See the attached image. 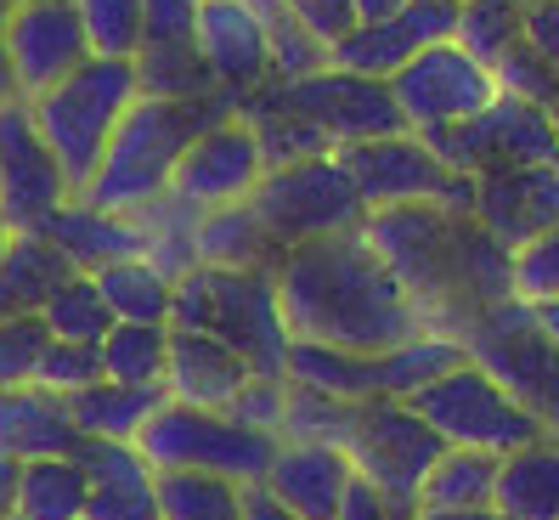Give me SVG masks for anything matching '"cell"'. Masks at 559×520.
I'll use <instances>...</instances> for the list:
<instances>
[{
    "label": "cell",
    "instance_id": "obj_1",
    "mask_svg": "<svg viewBox=\"0 0 559 520\" xmlns=\"http://www.w3.org/2000/svg\"><path fill=\"white\" fill-rule=\"evenodd\" d=\"M361 238L379 249V260L407 288L424 334L457 340L491 306L514 300V255L475 215H457L441 204L379 210L361 221Z\"/></svg>",
    "mask_w": 559,
    "mask_h": 520
},
{
    "label": "cell",
    "instance_id": "obj_2",
    "mask_svg": "<svg viewBox=\"0 0 559 520\" xmlns=\"http://www.w3.org/2000/svg\"><path fill=\"white\" fill-rule=\"evenodd\" d=\"M277 306L288 340L384 356L424 334L418 306L361 233L317 238L277 260Z\"/></svg>",
    "mask_w": 559,
    "mask_h": 520
},
{
    "label": "cell",
    "instance_id": "obj_3",
    "mask_svg": "<svg viewBox=\"0 0 559 520\" xmlns=\"http://www.w3.org/2000/svg\"><path fill=\"white\" fill-rule=\"evenodd\" d=\"M238 114H243V103L226 91L204 96V103H153V96H142L124 114V125L114 130L103 165H96V176L85 187V204L108 210V215H136V210L158 204L176 181L181 153L204 130H215L221 119H238Z\"/></svg>",
    "mask_w": 559,
    "mask_h": 520
},
{
    "label": "cell",
    "instance_id": "obj_4",
    "mask_svg": "<svg viewBox=\"0 0 559 520\" xmlns=\"http://www.w3.org/2000/svg\"><path fill=\"white\" fill-rule=\"evenodd\" d=\"M170 329L210 334L221 345H233L249 374L283 379L288 363V322L277 306V272H187L176 283V311Z\"/></svg>",
    "mask_w": 559,
    "mask_h": 520
},
{
    "label": "cell",
    "instance_id": "obj_5",
    "mask_svg": "<svg viewBox=\"0 0 559 520\" xmlns=\"http://www.w3.org/2000/svg\"><path fill=\"white\" fill-rule=\"evenodd\" d=\"M136 103H142L136 62H108V57H91L80 74H69L57 91L28 103V114H35L40 137H46L51 158L62 165V181H69L74 199H85L114 130L124 125V114Z\"/></svg>",
    "mask_w": 559,
    "mask_h": 520
},
{
    "label": "cell",
    "instance_id": "obj_6",
    "mask_svg": "<svg viewBox=\"0 0 559 520\" xmlns=\"http://www.w3.org/2000/svg\"><path fill=\"white\" fill-rule=\"evenodd\" d=\"M136 447L158 475H221L233 486H260L272 475L283 441L238 425L233 413H199V407L164 402L136 436Z\"/></svg>",
    "mask_w": 559,
    "mask_h": 520
},
{
    "label": "cell",
    "instance_id": "obj_7",
    "mask_svg": "<svg viewBox=\"0 0 559 520\" xmlns=\"http://www.w3.org/2000/svg\"><path fill=\"white\" fill-rule=\"evenodd\" d=\"M243 108L260 114H283V119H300L311 137H322L334 153L361 147V142H384V137H402V114H396V96H390L384 80H361L345 69H317L306 80H272L266 91H254Z\"/></svg>",
    "mask_w": 559,
    "mask_h": 520
},
{
    "label": "cell",
    "instance_id": "obj_8",
    "mask_svg": "<svg viewBox=\"0 0 559 520\" xmlns=\"http://www.w3.org/2000/svg\"><path fill=\"white\" fill-rule=\"evenodd\" d=\"M407 407H413L447 447H464V452H491V459H509V452H525V447L548 441V430L537 425V418L525 413L486 368H475V363L452 368V374L436 379L430 390H418Z\"/></svg>",
    "mask_w": 559,
    "mask_h": 520
},
{
    "label": "cell",
    "instance_id": "obj_9",
    "mask_svg": "<svg viewBox=\"0 0 559 520\" xmlns=\"http://www.w3.org/2000/svg\"><path fill=\"white\" fill-rule=\"evenodd\" d=\"M249 204L266 221V233L283 255L317 238L361 233V221H368V204H361L350 170L340 165V153L306 158V165H288V170H266Z\"/></svg>",
    "mask_w": 559,
    "mask_h": 520
},
{
    "label": "cell",
    "instance_id": "obj_10",
    "mask_svg": "<svg viewBox=\"0 0 559 520\" xmlns=\"http://www.w3.org/2000/svg\"><path fill=\"white\" fill-rule=\"evenodd\" d=\"M457 340H464V356L475 368H486L548 436H559V351L543 340L532 306L525 300L491 306Z\"/></svg>",
    "mask_w": 559,
    "mask_h": 520
},
{
    "label": "cell",
    "instance_id": "obj_11",
    "mask_svg": "<svg viewBox=\"0 0 559 520\" xmlns=\"http://www.w3.org/2000/svg\"><path fill=\"white\" fill-rule=\"evenodd\" d=\"M340 165L350 170L368 215L413 210V204H441V210H457V215H475V176H457L452 165H441V153L424 137H413V130L384 137V142L345 147Z\"/></svg>",
    "mask_w": 559,
    "mask_h": 520
},
{
    "label": "cell",
    "instance_id": "obj_12",
    "mask_svg": "<svg viewBox=\"0 0 559 520\" xmlns=\"http://www.w3.org/2000/svg\"><path fill=\"white\" fill-rule=\"evenodd\" d=\"M447 452V441L424 425V418L407 407V402H361L356 407V430H350V447H345V459L350 470L379 486V493L396 504L402 520L418 515V486L424 475H430V464Z\"/></svg>",
    "mask_w": 559,
    "mask_h": 520
},
{
    "label": "cell",
    "instance_id": "obj_13",
    "mask_svg": "<svg viewBox=\"0 0 559 520\" xmlns=\"http://www.w3.org/2000/svg\"><path fill=\"white\" fill-rule=\"evenodd\" d=\"M390 96H396V114L413 137H436V130H457V125L480 119L503 96V85L480 57H469L457 40H447V46L418 51L390 80Z\"/></svg>",
    "mask_w": 559,
    "mask_h": 520
},
{
    "label": "cell",
    "instance_id": "obj_14",
    "mask_svg": "<svg viewBox=\"0 0 559 520\" xmlns=\"http://www.w3.org/2000/svg\"><path fill=\"white\" fill-rule=\"evenodd\" d=\"M424 142L457 176H480L498 165H559V119L537 103H520V96H498L480 119L457 130H436Z\"/></svg>",
    "mask_w": 559,
    "mask_h": 520
},
{
    "label": "cell",
    "instance_id": "obj_15",
    "mask_svg": "<svg viewBox=\"0 0 559 520\" xmlns=\"http://www.w3.org/2000/svg\"><path fill=\"white\" fill-rule=\"evenodd\" d=\"M74 204L62 165L51 158L46 137L28 103H7L0 108V215L12 221V233H40V226Z\"/></svg>",
    "mask_w": 559,
    "mask_h": 520
},
{
    "label": "cell",
    "instance_id": "obj_16",
    "mask_svg": "<svg viewBox=\"0 0 559 520\" xmlns=\"http://www.w3.org/2000/svg\"><path fill=\"white\" fill-rule=\"evenodd\" d=\"M260 181H266V153H260L254 125L238 114V119H221L215 130H204V137L181 153L170 192L199 215H210V210H226V204H249Z\"/></svg>",
    "mask_w": 559,
    "mask_h": 520
},
{
    "label": "cell",
    "instance_id": "obj_17",
    "mask_svg": "<svg viewBox=\"0 0 559 520\" xmlns=\"http://www.w3.org/2000/svg\"><path fill=\"white\" fill-rule=\"evenodd\" d=\"M7 57H12L17 103H35V96L57 91L69 74H80L91 62V46H85L74 0L12 7V17H7Z\"/></svg>",
    "mask_w": 559,
    "mask_h": 520
},
{
    "label": "cell",
    "instance_id": "obj_18",
    "mask_svg": "<svg viewBox=\"0 0 559 520\" xmlns=\"http://www.w3.org/2000/svg\"><path fill=\"white\" fill-rule=\"evenodd\" d=\"M475 221L509 255L559 226V165H498L475 176Z\"/></svg>",
    "mask_w": 559,
    "mask_h": 520
},
{
    "label": "cell",
    "instance_id": "obj_19",
    "mask_svg": "<svg viewBox=\"0 0 559 520\" xmlns=\"http://www.w3.org/2000/svg\"><path fill=\"white\" fill-rule=\"evenodd\" d=\"M199 57L226 96L249 103L254 91L272 85V40L260 28L249 0H204L199 12Z\"/></svg>",
    "mask_w": 559,
    "mask_h": 520
},
{
    "label": "cell",
    "instance_id": "obj_20",
    "mask_svg": "<svg viewBox=\"0 0 559 520\" xmlns=\"http://www.w3.org/2000/svg\"><path fill=\"white\" fill-rule=\"evenodd\" d=\"M249 379L254 374L233 345L192 334V329H170V374H164V397L170 402L199 407V413H233Z\"/></svg>",
    "mask_w": 559,
    "mask_h": 520
},
{
    "label": "cell",
    "instance_id": "obj_21",
    "mask_svg": "<svg viewBox=\"0 0 559 520\" xmlns=\"http://www.w3.org/2000/svg\"><path fill=\"white\" fill-rule=\"evenodd\" d=\"M74 459L91 481L85 520H158V470L136 441H80Z\"/></svg>",
    "mask_w": 559,
    "mask_h": 520
},
{
    "label": "cell",
    "instance_id": "obj_22",
    "mask_svg": "<svg viewBox=\"0 0 559 520\" xmlns=\"http://www.w3.org/2000/svg\"><path fill=\"white\" fill-rule=\"evenodd\" d=\"M80 425L62 397L40 385L0 390V459L12 464H40V459H74L80 452Z\"/></svg>",
    "mask_w": 559,
    "mask_h": 520
},
{
    "label": "cell",
    "instance_id": "obj_23",
    "mask_svg": "<svg viewBox=\"0 0 559 520\" xmlns=\"http://www.w3.org/2000/svg\"><path fill=\"white\" fill-rule=\"evenodd\" d=\"M350 459L334 447H300V441H283L277 459H272V475L260 481L266 493L300 520H340V504L350 493Z\"/></svg>",
    "mask_w": 559,
    "mask_h": 520
},
{
    "label": "cell",
    "instance_id": "obj_24",
    "mask_svg": "<svg viewBox=\"0 0 559 520\" xmlns=\"http://www.w3.org/2000/svg\"><path fill=\"white\" fill-rule=\"evenodd\" d=\"M40 238H46L62 260H69L80 277H96L103 267H114V260H136V255H142L136 221H130V215H108V210H96V204H85V199L62 204V210L40 226Z\"/></svg>",
    "mask_w": 559,
    "mask_h": 520
},
{
    "label": "cell",
    "instance_id": "obj_25",
    "mask_svg": "<svg viewBox=\"0 0 559 520\" xmlns=\"http://www.w3.org/2000/svg\"><path fill=\"white\" fill-rule=\"evenodd\" d=\"M283 249L272 244L254 204H226L199 215V267L210 272H277Z\"/></svg>",
    "mask_w": 559,
    "mask_h": 520
},
{
    "label": "cell",
    "instance_id": "obj_26",
    "mask_svg": "<svg viewBox=\"0 0 559 520\" xmlns=\"http://www.w3.org/2000/svg\"><path fill=\"white\" fill-rule=\"evenodd\" d=\"M74 277V267L62 260L40 233H17L12 249L0 255V322L12 317H40L46 300Z\"/></svg>",
    "mask_w": 559,
    "mask_h": 520
},
{
    "label": "cell",
    "instance_id": "obj_27",
    "mask_svg": "<svg viewBox=\"0 0 559 520\" xmlns=\"http://www.w3.org/2000/svg\"><path fill=\"white\" fill-rule=\"evenodd\" d=\"M283 379L317 390V397H340V402H379V356L361 351H334L317 340H288V363Z\"/></svg>",
    "mask_w": 559,
    "mask_h": 520
},
{
    "label": "cell",
    "instance_id": "obj_28",
    "mask_svg": "<svg viewBox=\"0 0 559 520\" xmlns=\"http://www.w3.org/2000/svg\"><path fill=\"white\" fill-rule=\"evenodd\" d=\"M498 515L509 520H559V436L509 452L498 470Z\"/></svg>",
    "mask_w": 559,
    "mask_h": 520
},
{
    "label": "cell",
    "instance_id": "obj_29",
    "mask_svg": "<svg viewBox=\"0 0 559 520\" xmlns=\"http://www.w3.org/2000/svg\"><path fill=\"white\" fill-rule=\"evenodd\" d=\"M136 238H142V260L158 267L170 283H181L187 272H199V210L181 204L176 192H164L158 204L136 210Z\"/></svg>",
    "mask_w": 559,
    "mask_h": 520
},
{
    "label": "cell",
    "instance_id": "obj_30",
    "mask_svg": "<svg viewBox=\"0 0 559 520\" xmlns=\"http://www.w3.org/2000/svg\"><path fill=\"white\" fill-rule=\"evenodd\" d=\"M164 402H170L164 390H130V385L103 379V385H91L85 397H74L69 413H74L85 441H136Z\"/></svg>",
    "mask_w": 559,
    "mask_h": 520
},
{
    "label": "cell",
    "instance_id": "obj_31",
    "mask_svg": "<svg viewBox=\"0 0 559 520\" xmlns=\"http://www.w3.org/2000/svg\"><path fill=\"white\" fill-rule=\"evenodd\" d=\"M498 470L503 459H491V452L447 447L418 486V509H491L498 504Z\"/></svg>",
    "mask_w": 559,
    "mask_h": 520
},
{
    "label": "cell",
    "instance_id": "obj_32",
    "mask_svg": "<svg viewBox=\"0 0 559 520\" xmlns=\"http://www.w3.org/2000/svg\"><path fill=\"white\" fill-rule=\"evenodd\" d=\"M96 288L114 311V322H153V329H170V311H176V283L164 277L147 260H114V267L96 272Z\"/></svg>",
    "mask_w": 559,
    "mask_h": 520
},
{
    "label": "cell",
    "instance_id": "obj_33",
    "mask_svg": "<svg viewBox=\"0 0 559 520\" xmlns=\"http://www.w3.org/2000/svg\"><path fill=\"white\" fill-rule=\"evenodd\" d=\"M91 481L80 459H40L17 475V520H85Z\"/></svg>",
    "mask_w": 559,
    "mask_h": 520
},
{
    "label": "cell",
    "instance_id": "obj_34",
    "mask_svg": "<svg viewBox=\"0 0 559 520\" xmlns=\"http://www.w3.org/2000/svg\"><path fill=\"white\" fill-rule=\"evenodd\" d=\"M164 374H170V329L114 322V334L103 340V379L130 390H164Z\"/></svg>",
    "mask_w": 559,
    "mask_h": 520
},
{
    "label": "cell",
    "instance_id": "obj_35",
    "mask_svg": "<svg viewBox=\"0 0 559 520\" xmlns=\"http://www.w3.org/2000/svg\"><path fill=\"white\" fill-rule=\"evenodd\" d=\"M136 85L153 103H204L215 96V74L204 69L199 46H142L136 51Z\"/></svg>",
    "mask_w": 559,
    "mask_h": 520
},
{
    "label": "cell",
    "instance_id": "obj_36",
    "mask_svg": "<svg viewBox=\"0 0 559 520\" xmlns=\"http://www.w3.org/2000/svg\"><path fill=\"white\" fill-rule=\"evenodd\" d=\"M356 407H361V402L317 397V390L288 385L277 441H300V447H334V452H345V447H350V430H356Z\"/></svg>",
    "mask_w": 559,
    "mask_h": 520
},
{
    "label": "cell",
    "instance_id": "obj_37",
    "mask_svg": "<svg viewBox=\"0 0 559 520\" xmlns=\"http://www.w3.org/2000/svg\"><path fill=\"white\" fill-rule=\"evenodd\" d=\"M40 322L57 345H103L114 334V311L103 300V288H96V277H80V272L46 300Z\"/></svg>",
    "mask_w": 559,
    "mask_h": 520
},
{
    "label": "cell",
    "instance_id": "obj_38",
    "mask_svg": "<svg viewBox=\"0 0 559 520\" xmlns=\"http://www.w3.org/2000/svg\"><path fill=\"white\" fill-rule=\"evenodd\" d=\"M249 7L272 40V80H306V74L328 69V46L294 17L288 0H249Z\"/></svg>",
    "mask_w": 559,
    "mask_h": 520
},
{
    "label": "cell",
    "instance_id": "obj_39",
    "mask_svg": "<svg viewBox=\"0 0 559 520\" xmlns=\"http://www.w3.org/2000/svg\"><path fill=\"white\" fill-rule=\"evenodd\" d=\"M520 40H525V7L520 0H464V7H457V46L469 57H480L486 69H498Z\"/></svg>",
    "mask_w": 559,
    "mask_h": 520
},
{
    "label": "cell",
    "instance_id": "obj_40",
    "mask_svg": "<svg viewBox=\"0 0 559 520\" xmlns=\"http://www.w3.org/2000/svg\"><path fill=\"white\" fill-rule=\"evenodd\" d=\"M158 520H243V486L221 475H158Z\"/></svg>",
    "mask_w": 559,
    "mask_h": 520
},
{
    "label": "cell",
    "instance_id": "obj_41",
    "mask_svg": "<svg viewBox=\"0 0 559 520\" xmlns=\"http://www.w3.org/2000/svg\"><path fill=\"white\" fill-rule=\"evenodd\" d=\"M91 57L136 62L142 51V0H74Z\"/></svg>",
    "mask_w": 559,
    "mask_h": 520
},
{
    "label": "cell",
    "instance_id": "obj_42",
    "mask_svg": "<svg viewBox=\"0 0 559 520\" xmlns=\"http://www.w3.org/2000/svg\"><path fill=\"white\" fill-rule=\"evenodd\" d=\"M35 385L51 390V397H62V402L85 397L91 385H103V345H57L51 340L46 356H40Z\"/></svg>",
    "mask_w": 559,
    "mask_h": 520
},
{
    "label": "cell",
    "instance_id": "obj_43",
    "mask_svg": "<svg viewBox=\"0 0 559 520\" xmlns=\"http://www.w3.org/2000/svg\"><path fill=\"white\" fill-rule=\"evenodd\" d=\"M46 345H51V334H46L40 317H12V322H0V390L35 385Z\"/></svg>",
    "mask_w": 559,
    "mask_h": 520
},
{
    "label": "cell",
    "instance_id": "obj_44",
    "mask_svg": "<svg viewBox=\"0 0 559 520\" xmlns=\"http://www.w3.org/2000/svg\"><path fill=\"white\" fill-rule=\"evenodd\" d=\"M514 300L525 306L559 300V226H548L537 244L514 249Z\"/></svg>",
    "mask_w": 559,
    "mask_h": 520
},
{
    "label": "cell",
    "instance_id": "obj_45",
    "mask_svg": "<svg viewBox=\"0 0 559 520\" xmlns=\"http://www.w3.org/2000/svg\"><path fill=\"white\" fill-rule=\"evenodd\" d=\"M204 0H142V46H199Z\"/></svg>",
    "mask_w": 559,
    "mask_h": 520
},
{
    "label": "cell",
    "instance_id": "obj_46",
    "mask_svg": "<svg viewBox=\"0 0 559 520\" xmlns=\"http://www.w3.org/2000/svg\"><path fill=\"white\" fill-rule=\"evenodd\" d=\"M283 402H288V379H249V390L238 397V407H233V418L238 425H249V430H266V436H277V425H283Z\"/></svg>",
    "mask_w": 559,
    "mask_h": 520
},
{
    "label": "cell",
    "instance_id": "obj_47",
    "mask_svg": "<svg viewBox=\"0 0 559 520\" xmlns=\"http://www.w3.org/2000/svg\"><path fill=\"white\" fill-rule=\"evenodd\" d=\"M288 7H294V17H300L322 46H334L340 35H350V23H356L350 0H288Z\"/></svg>",
    "mask_w": 559,
    "mask_h": 520
},
{
    "label": "cell",
    "instance_id": "obj_48",
    "mask_svg": "<svg viewBox=\"0 0 559 520\" xmlns=\"http://www.w3.org/2000/svg\"><path fill=\"white\" fill-rule=\"evenodd\" d=\"M525 46L559 74V0H532L525 7Z\"/></svg>",
    "mask_w": 559,
    "mask_h": 520
},
{
    "label": "cell",
    "instance_id": "obj_49",
    "mask_svg": "<svg viewBox=\"0 0 559 520\" xmlns=\"http://www.w3.org/2000/svg\"><path fill=\"white\" fill-rule=\"evenodd\" d=\"M340 520H402L396 515V504H390L379 486H368V481H350V493H345V504H340Z\"/></svg>",
    "mask_w": 559,
    "mask_h": 520
},
{
    "label": "cell",
    "instance_id": "obj_50",
    "mask_svg": "<svg viewBox=\"0 0 559 520\" xmlns=\"http://www.w3.org/2000/svg\"><path fill=\"white\" fill-rule=\"evenodd\" d=\"M243 520H300V515H288L266 486H243Z\"/></svg>",
    "mask_w": 559,
    "mask_h": 520
},
{
    "label": "cell",
    "instance_id": "obj_51",
    "mask_svg": "<svg viewBox=\"0 0 559 520\" xmlns=\"http://www.w3.org/2000/svg\"><path fill=\"white\" fill-rule=\"evenodd\" d=\"M402 7H407V0H350V17L356 23H390V17H402Z\"/></svg>",
    "mask_w": 559,
    "mask_h": 520
},
{
    "label": "cell",
    "instance_id": "obj_52",
    "mask_svg": "<svg viewBox=\"0 0 559 520\" xmlns=\"http://www.w3.org/2000/svg\"><path fill=\"white\" fill-rule=\"evenodd\" d=\"M7 17H12V7L0 0V108L17 103V85H12V57H7Z\"/></svg>",
    "mask_w": 559,
    "mask_h": 520
},
{
    "label": "cell",
    "instance_id": "obj_53",
    "mask_svg": "<svg viewBox=\"0 0 559 520\" xmlns=\"http://www.w3.org/2000/svg\"><path fill=\"white\" fill-rule=\"evenodd\" d=\"M17 475H23V464L0 459V520H17Z\"/></svg>",
    "mask_w": 559,
    "mask_h": 520
},
{
    "label": "cell",
    "instance_id": "obj_54",
    "mask_svg": "<svg viewBox=\"0 0 559 520\" xmlns=\"http://www.w3.org/2000/svg\"><path fill=\"white\" fill-rule=\"evenodd\" d=\"M413 520H509L498 509H418Z\"/></svg>",
    "mask_w": 559,
    "mask_h": 520
},
{
    "label": "cell",
    "instance_id": "obj_55",
    "mask_svg": "<svg viewBox=\"0 0 559 520\" xmlns=\"http://www.w3.org/2000/svg\"><path fill=\"white\" fill-rule=\"evenodd\" d=\"M532 317H537V329H543V340L559 351V300H543V306H532Z\"/></svg>",
    "mask_w": 559,
    "mask_h": 520
},
{
    "label": "cell",
    "instance_id": "obj_56",
    "mask_svg": "<svg viewBox=\"0 0 559 520\" xmlns=\"http://www.w3.org/2000/svg\"><path fill=\"white\" fill-rule=\"evenodd\" d=\"M12 238H17V233H12V221H7V215H0V255H7V249H12Z\"/></svg>",
    "mask_w": 559,
    "mask_h": 520
},
{
    "label": "cell",
    "instance_id": "obj_57",
    "mask_svg": "<svg viewBox=\"0 0 559 520\" xmlns=\"http://www.w3.org/2000/svg\"><path fill=\"white\" fill-rule=\"evenodd\" d=\"M7 7H40V0H7Z\"/></svg>",
    "mask_w": 559,
    "mask_h": 520
},
{
    "label": "cell",
    "instance_id": "obj_58",
    "mask_svg": "<svg viewBox=\"0 0 559 520\" xmlns=\"http://www.w3.org/2000/svg\"><path fill=\"white\" fill-rule=\"evenodd\" d=\"M447 7H464V0H447Z\"/></svg>",
    "mask_w": 559,
    "mask_h": 520
}]
</instances>
